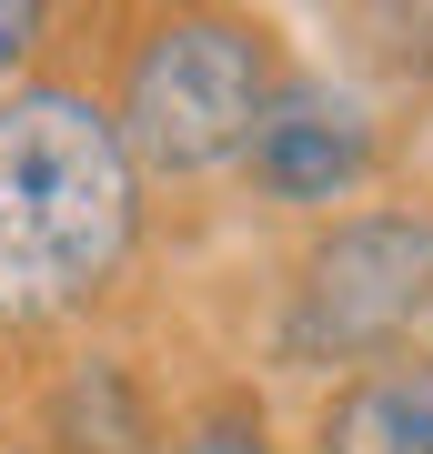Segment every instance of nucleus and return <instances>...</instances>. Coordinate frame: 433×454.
I'll return each mask as SVG.
<instances>
[{"label": "nucleus", "mask_w": 433, "mask_h": 454, "mask_svg": "<svg viewBox=\"0 0 433 454\" xmlns=\"http://www.w3.org/2000/svg\"><path fill=\"white\" fill-rule=\"evenodd\" d=\"M142 172H131L112 101L31 82L0 101V324L81 313L131 262Z\"/></svg>", "instance_id": "1"}, {"label": "nucleus", "mask_w": 433, "mask_h": 454, "mask_svg": "<svg viewBox=\"0 0 433 454\" xmlns=\"http://www.w3.org/2000/svg\"><path fill=\"white\" fill-rule=\"evenodd\" d=\"M282 31L252 11H161L121 61L112 91V131L142 182H202V172H242L252 121L282 91Z\"/></svg>", "instance_id": "2"}, {"label": "nucleus", "mask_w": 433, "mask_h": 454, "mask_svg": "<svg viewBox=\"0 0 433 454\" xmlns=\"http://www.w3.org/2000/svg\"><path fill=\"white\" fill-rule=\"evenodd\" d=\"M433 324V202H353L313 223L282 293V354L292 364H383L414 354Z\"/></svg>", "instance_id": "3"}, {"label": "nucleus", "mask_w": 433, "mask_h": 454, "mask_svg": "<svg viewBox=\"0 0 433 454\" xmlns=\"http://www.w3.org/2000/svg\"><path fill=\"white\" fill-rule=\"evenodd\" d=\"M373 172H383V121H373V101L353 82H333V71H282L273 112L252 121L242 182H252L273 212L333 223V202H363Z\"/></svg>", "instance_id": "4"}, {"label": "nucleus", "mask_w": 433, "mask_h": 454, "mask_svg": "<svg viewBox=\"0 0 433 454\" xmlns=\"http://www.w3.org/2000/svg\"><path fill=\"white\" fill-rule=\"evenodd\" d=\"M41 444L50 454H172L161 404H151V384H142L131 354L61 364V384H50V404H41Z\"/></svg>", "instance_id": "5"}, {"label": "nucleus", "mask_w": 433, "mask_h": 454, "mask_svg": "<svg viewBox=\"0 0 433 454\" xmlns=\"http://www.w3.org/2000/svg\"><path fill=\"white\" fill-rule=\"evenodd\" d=\"M313 454H433V354H383L322 394Z\"/></svg>", "instance_id": "6"}, {"label": "nucleus", "mask_w": 433, "mask_h": 454, "mask_svg": "<svg viewBox=\"0 0 433 454\" xmlns=\"http://www.w3.org/2000/svg\"><path fill=\"white\" fill-rule=\"evenodd\" d=\"M172 454H273V414H262V394H212V404L172 434Z\"/></svg>", "instance_id": "7"}, {"label": "nucleus", "mask_w": 433, "mask_h": 454, "mask_svg": "<svg viewBox=\"0 0 433 454\" xmlns=\"http://www.w3.org/2000/svg\"><path fill=\"white\" fill-rule=\"evenodd\" d=\"M50 51V11L41 0H0V101L31 91V61Z\"/></svg>", "instance_id": "8"}, {"label": "nucleus", "mask_w": 433, "mask_h": 454, "mask_svg": "<svg viewBox=\"0 0 433 454\" xmlns=\"http://www.w3.org/2000/svg\"><path fill=\"white\" fill-rule=\"evenodd\" d=\"M353 31H383V61L393 71H433V11H363Z\"/></svg>", "instance_id": "9"}]
</instances>
